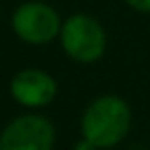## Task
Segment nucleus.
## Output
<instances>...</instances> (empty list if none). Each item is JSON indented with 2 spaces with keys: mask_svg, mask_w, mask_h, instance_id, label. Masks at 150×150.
<instances>
[{
  "mask_svg": "<svg viewBox=\"0 0 150 150\" xmlns=\"http://www.w3.org/2000/svg\"><path fill=\"white\" fill-rule=\"evenodd\" d=\"M54 125L41 115L13 119L0 134V150H52Z\"/></svg>",
  "mask_w": 150,
  "mask_h": 150,
  "instance_id": "4",
  "label": "nucleus"
},
{
  "mask_svg": "<svg viewBox=\"0 0 150 150\" xmlns=\"http://www.w3.org/2000/svg\"><path fill=\"white\" fill-rule=\"evenodd\" d=\"M74 150H99L93 142H88L86 138H82L80 142H76V146H74Z\"/></svg>",
  "mask_w": 150,
  "mask_h": 150,
  "instance_id": "7",
  "label": "nucleus"
},
{
  "mask_svg": "<svg viewBox=\"0 0 150 150\" xmlns=\"http://www.w3.org/2000/svg\"><path fill=\"white\" fill-rule=\"evenodd\" d=\"M125 2L138 13H150V0H125Z\"/></svg>",
  "mask_w": 150,
  "mask_h": 150,
  "instance_id": "6",
  "label": "nucleus"
},
{
  "mask_svg": "<svg viewBox=\"0 0 150 150\" xmlns=\"http://www.w3.org/2000/svg\"><path fill=\"white\" fill-rule=\"evenodd\" d=\"M56 80L37 68H27L15 74L11 80V95L23 107H45L56 97Z\"/></svg>",
  "mask_w": 150,
  "mask_h": 150,
  "instance_id": "5",
  "label": "nucleus"
},
{
  "mask_svg": "<svg viewBox=\"0 0 150 150\" xmlns=\"http://www.w3.org/2000/svg\"><path fill=\"white\" fill-rule=\"evenodd\" d=\"M13 29L25 43L43 45L54 41L62 31V21L56 8L45 2H25L13 15Z\"/></svg>",
  "mask_w": 150,
  "mask_h": 150,
  "instance_id": "3",
  "label": "nucleus"
},
{
  "mask_svg": "<svg viewBox=\"0 0 150 150\" xmlns=\"http://www.w3.org/2000/svg\"><path fill=\"white\" fill-rule=\"evenodd\" d=\"M60 41L64 52L80 64L97 62L107 47V37L101 23L91 15H82V13L68 17L62 23Z\"/></svg>",
  "mask_w": 150,
  "mask_h": 150,
  "instance_id": "2",
  "label": "nucleus"
},
{
  "mask_svg": "<svg viewBox=\"0 0 150 150\" xmlns=\"http://www.w3.org/2000/svg\"><path fill=\"white\" fill-rule=\"evenodd\" d=\"M132 113L123 99L105 95L95 99L82 115V138L93 142L97 148H111L119 144L129 132Z\"/></svg>",
  "mask_w": 150,
  "mask_h": 150,
  "instance_id": "1",
  "label": "nucleus"
}]
</instances>
